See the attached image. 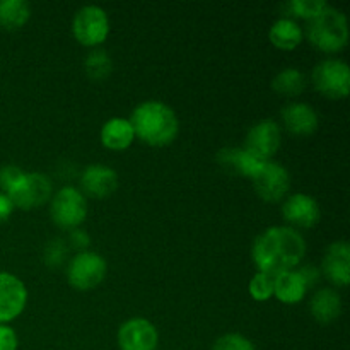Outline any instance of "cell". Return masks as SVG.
<instances>
[{"label":"cell","mask_w":350,"mask_h":350,"mask_svg":"<svg viewBox=\"0 0 350 350\" xmlns=\"http://www.w3.org/2000/svg\"><path fill=\"white\" fill-rule=\"evenodd\" d=\"M248 291H250V296L253 297L255 301H269L270 297L273 296V277L267 275V273H255L252 277L248 284Z\"/></svg>","instance_id":"obj_26"},{"label":"cell","mask_w":350,"mask_h":350,"mask_svg":"<svg viewBox=\"0 0 350 350\" xmlns=\"http://www.w3.org/2000/svg\"><path fill=\"white\" fill-rule=\"evenodd\" d=\"M217 163L229 173L241 174V176L252 180L265 161H260L258 157H255L241 147H226V149L219 150Z\"/></svg>","instance_id":"obj_17"},{"label":"cell","mask_w":350,"mask_h":350,"mask_svg":"<svg viewBox=\"0 0 350 350\" xmlns=\"http://www.w3.org/2000/svg\"><path fill=\"white\" fill-rule=\"evenodd\" d=\"M297 273L301 275V279L304 280V284H306V287L310 289V287H313L314 284L320 280L321 277V270L317 269L314 265H304L301 267L299 270H297Z\"/></svg>","instance_id":"obj_31"},{"label":"cell","mask_w":350,"mask_h":350,"mask_svg":"<svg viewBox=\"0 0 350 350\" xmlns=\"http://www.w3.org/2000/svg\"><path fill=\"white\" fill-rule=\"evenodd\" d=\"M12 212H14L12 202H10V198L7 197L5 193L0 191V224H3V222L12 215Z\"/></svg>","instance_id":"obj_33"},{"label":"cell","mask_w":350,"mask_h":350,"mask_svg":"<svg viewBox=\"0 0 350 350\" xmlns=\"http://www.w3.org/2000/svg\"><path fill=\"white\" fill-rule=\"evenodd\" d=\"M253 188L262 200L275 204L287 197L291 190V174L275 161H265L258 173L252 178Z\"/></svg>","instance_id":"obj_9"},{"label":"cell","mask_w":350,"mask_h":350,"mask_svg":"<svg viewBox=\"0 0 350 350\" xmlns=\"http://www.w3.org/2000/svg\"><path fill=\"white\" fill-rule=\"evenodd\" d=\"M65 255H67L65 241H62V239H53V241L48 243L46 248H44V263L50 267H58L64 262Z\"/></svg>","instance_id":"obj_29"},{"label":"cell","mask_w":350,"mask_h":350,"mask_svg":"<svg viewBox=\"0 0 350 350\" xmlns=\"http://www.w3.org/2000/svg\"><path fill=\"white\" fill-rule=\"evenodd\" d=\"M108 263L99 253L81 252L67 265V280L74 289L92 291L106 279Z\"/></svg>","instance_id":"obj_6"},{"label":"cell","mask_w":350,"mask_h":350,"mask_svg":"<svg viewBox=\"0 0 350 350\" xmlns=\"http://www.w3.org/2000/svg\"><path fill=\"white\" fill-rule=\"evenodd\" d=\"M89 241H91V239H89V236L85 234V231H82V229H74V231L70 232V245L82 250V252H85Z\"/></svg>","instance_id":"obj_32"},{"label":"cell","mask_w":350,"mask_h":350,"mask_svg":"<svg viewBox=\"0 0 350 350\" xmlns=\"http://www.w3.org/2000/svg\"><path fill=\"white\" fill-rule=\"evenodd\" d=\"M101 144L109 150H125L132 146L135 140V133H133L132 123L126 118H109L108 122L103 125L101 129Z\"/></svg>","instance_id":"obj_19"},{"label":"cell","mask_w":350,"mask_h":350,"mask_svg":"<svg viewBox=\"0 0 350 350\" xmlns=\"http://www.w3.org/2000/svg\"><path fill=\"white\" fill-rule=\"evenodd\" d=\"M282 217L293 229L314 228L321 219L320 204L306 193L289 195L282 204Z\"/></svg>","instance_id":"obj_13"},{"label":"cell","mask_w":350,"mask_h":350,"mask_svg":"<svg viewBox=\"0 0 350 350\" xmlns=\"http://www.w3.org/2000/svg\"><path fill=\"white\" fill-rule=\"evenodd\" d=\"M116 342L120 350H156L159 332L146 318H132L118 328Z\"/></svg>","instance_id":"obj_11"},{"label":"cell","mask_w":350,"mask_h":350,"mask_svg":"<svg viewBox=\"0 0 350 350\" xmlns=\"http://www.w3.org/2000/svg\"><path fill=\"white\" fill-rule=\"evenodd\" d=\"M272 89L284 98H296L306 89V75L299 68H284L273 77Z\"/></svg>","instance_id":"obj_23"},{"label":"cell","mask_w":350,"mask_h":350,"mask_svg":"<svg viewBox=\"0 0 350 350\" xmlns=\"http://www.w3.org/2000/svg\"><path fill=\"white\" fill-rule=\"evenodd\" d=\"M306 241L297 229L289 226H272L253 241L252 258L258 272L277 277L291 272L303 262Z\"/></svg>","instance_id":"obj_1"},{"label":"cell","mask_w":350,"mask_h":350,"mask_svg":"<svg viewBox=\"0 0 350 350\" xmlns=\"http://www.w3.org/2000/svg\"><path fill=\"white\" fill-rule=\"evenodd\" d=\"M129 122L137 139L152 147L170 146L180 133V120L174 109L154 99L137 105Z\"/></svg>","instance_id":"obj_2"},{"label":"cell","mask_w":350,"mask_h":350,"mask_svg":"<svg viewBox=\"0 0 350 350\" xmlns=\"http://www.w3.org/2000/svg\"><path fill=\"white\" fill-rule=\"evenodd\" d=\"M328 3L325 0H291L289 3L284 5V9L289 12V19L301 17V19L311 21L317 17Z\"/></svg>","instance_id":"obj_25"},{"label":"cell","mask_w":350,"mask_h":350,"mask_svg":"<svg viewBox=\"0 0 350 350\" xmlns=\"http://www.w3.org/2000/svg\"><path fill=\"white\" fill-rule=\"evenodd\" d=\"M19 338L14 328L9 325H0V350H17Z\"/></svg>","instance_id":"obj_30"},{"label":"cell","mask_w":350,"mask_h":350,"mask_svg":"<svg viewBox=\"0 0 350 350\" xmlns=\"http://www.w3.org/2000/svg\"><path fill=\"white\" fill-rule=\"evenodd\" d=\"M306 284L301 279L297 270L284 272L273 277V296L282 304H297L306 296Z\"/></svg>","instance_id":"obj_21"},{"label":"cell","mask_w":350,"mask_h":350,"mask_svg":"<svg viewBox=\"0 0 350 350\" xmlns=\"http://www.w3.org/2000/svg\"><path fill=\"white\" fill-rule=\"evenodd\" d=\"M7 197L12 202L14 208L33 211L50 202L53 197V185L44 173H24Z\"/></svg>","instance_id":"obj_8"},{"label":"cell","mask_w":350,"mask_h":350,"mask_svg":"<svg viewBox=\"0 0 350 350\" xmlns=\"http://www.w3.org/2000/svg\"><path fill=\"white\" fill-rule=\"evenodd\" d=\"M321 273L337 287H347L350 282V245L335 241L327 248L321 262Z\"/></svg>","instance_id":"obj_15"},{"label":"cell","mask_w":350,"mask_h":350,"mask_svg":"<svg viewBox=\"0 0 350 350\" xmlns=\"http://www.w3.org/2000/svg\"><path fill=\"white\" fill-rule=\"evenodd\" d=\"M29 17L31 5L26 0H0V27L3 29H21Z\"/></svg>","instance_id":"obj_22"},{"label":"cell","mask_w":350,"mask_h":350,"mask_svg":"<svg viewBox=\"0 0 350 350\" xmlns=\"http://www.w3.org/2000/svg\"><path fill=\"white\" fill-rule=\"evenodd\" d=\"M72 34L81 44L89 48L99 46L109 34V19L99 5H84L72 19Z\"/></svg>","instance_id":"obj_7"},{"label":"cell","mask_w":350,"mask_h":350,"mask_svg":"<svg viewBox=\"0 0 350 350\" xmlns=\"http://www.w3.org/2000/svg\"><path fill=\"white\" fill-rule=\"evenodd\" d=\"M282 123L291 135L310 137L313 135L320 125L317 111L313 106L306 103H291L282 109Z\"/></svg>","instance_id":"obj_16"},{"label":"cell","mask_w":350,"mask_h":350,"mask_svg":"<svg viewBox=\"0 0 350 350\" xmlns=\"http://www.w3.org/2000/svg\"><path fill=\"white\" fill-rule=\"evenodd\" d=\"M212 350H256V347L245 335L226 334L214 342Z\"/></svg>","instance_id":"obj_27"},{"label":"cell","mask_w":350,"mask_h":350,"mask_svg":"<svg viewBox=\"0 0 350 350\" xmlns=\"http://www.w3.org/2000/svg\"><path fill=\"white\" fill-rule=\"evenodd\" d=\"M304 31L296 19H289V17H280L272 24L269 31V40L279 50L291 51L294 48L299 46L303 43Z\"/></svg>","instance_id":"obj_20"},{"label":"cell","mask_w":350,"mask_h":350,"mask_svg":"<svg viewBox=\"0 0 350 350\" xmlns=\"http://www.w3.org/2000/svg\"><path fill=\"white\" fill-rule=\"evenodd\" d=\"M88 198L74 187H64L51 197L50 214L60 229L74 231L88 217Z\"/></svg>","instance_id":"obj_4"},{"label":"cell","mask_w":350,"mask_h":350,"mask_svg":"<svg viewBox=\"0 0 350 350\" xmlns=\"http://www.w3.org/2000/svg\"><path fill=\"white\" fill-rule=\"evenodd\" d=\"M280 144H282V132L279 123L273 120H260L250 129L243 149L258 157L260 161H272L277 150L280 149Z\"/></svg>","instance_id":"obj_10"},{"label":"cell","mask_w":350,"mask_h":350,"mask_svg":"<svg viewBox=\"0 0 350 350\" xmlns=\"http://www.w3.org/2000/svg\"><path fill=\"white\" fill-rule=\"evenodd\" d=\"M314 89L328 99H344L350 91V68L344 60L325 58L311 74Z\"/></svg>","instance_id":"obj_5"},{"label":"cell","mask_w":350,"mask_h":350,"mask_svg":"<svg viewBox=\"0 0 350 350\" xmlns=\"http://www.w3.org/2000/svg\"><path fill=\"white\" fill-rule=\"evenodd\" d=\"M24 173H26V171H23L19 166H16V164H5V166L0 167V190L5 195L9 193V191L19 183V180L23 178Z\"/></svg>","instance_id":"obj_28"},{"label":"cell","mask_w":350,"mask_h":350,"mask_svg":"<svg viewBox=\"0 0 350 350\" xmlns=\"http://www.w3.org/2000/svg\"><path fill=\"white\" fill-rule=\"evenodd\" d=\"M27 304V289L14 273L0 272V325H9L23 314Z\"/></svg>","instance_id":"obj_12"},{"label":"cell","mask_w":350,"mask_h":350,"mask_svg":"<svg viewBox=\"0 0 350 350\" xmlns=\"http://www.w3.org/2000/svg\"><path fill=\"white\" fill-rule=\"evenodd\" d=\"M310 311L318 323H334V321L338 320L342 314L340 294L335 289H332V287H323V289L317 291L314 296L311 297Z\"/></svg>","instance_id":"obj_18"},{"label":"cell","mask_w":350,"mask_h":350,"mask_svg":"<svg viewBox=\"0 0 350 350\" xmlns=\"http://www.w3.org/2000/svg\"><path fill=\"white\" fill-rule=\"evenodd\" d=\"M81 188L85 198H108L118 188V173L105 164H91L82 171Z\"/></svg>","instance_id":"obj_14"},{"label":"cell","mask_w":350,"mask_h":350,"mask_svg":"<svg viewBox=\"0 0 350 350\" xmlns=\"http://www.w3.org/2000/svg\"><path fill=\"white\" fill-rule=\"evenodd\" d=\"M85 74L91 81L103 82L109 77L113 70V62L109 58L108 51L105 50H92L84 60Z\"/></svg>","instance_id":"obj_24"},{"label":"cell","mask_w":350,"mask_h":350,"mask_svg":"<svg viewBox=\"0 0 350 350\" xmlns=\"http://www.w3.org/2000/svg\"><path fill=\"white\" fill-rule=\"evenodd\" d=\"M306 38L325 53L342 51L349 43V23L342 10L327 5L317 17L308 21Z\"/></svg>","instance_id":"obj_3"}]
</instances>
